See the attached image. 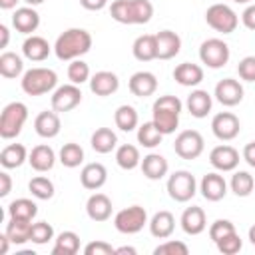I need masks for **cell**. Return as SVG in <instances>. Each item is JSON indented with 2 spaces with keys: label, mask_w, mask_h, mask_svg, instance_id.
<instances>
[{
  "label": "cell",
  "mask_w": 255,
  "mask_h": 255,
  "mask_svg": "<svg viewBox=\"0 0 255 255\" xmlns=\"http://www.w3.org/2000/svg\"><path fill=\"white\" fill-rule=\"evenodd\" d=\"M215 245H217V251H219V253H223V255H235V253H239V251H241L243 241H241L239 233H237V231H233V233L225 235L223 239H219Z\"/></svg>",
  "instance_id": "45"
},
{
  "label": "cell",
  "mask_w": 255,
  "mask_h": 255,
  "mask_svg": "<svg viewBox=\"0 0 255 255\" xmlns=\"http://www.w3.org/2000/svg\"><path fill=\"white\" fill-rule=\"evenodd\" d=\"M211 106H213V100H211V94H209L207 90H193V92L187 96V100H185L187 112H189L193 118H197V120L205 118V116L211 112Z\"/></svg>",
  "instance_id": "27"
},
{
  "label": "cell",
  "mask_w": 255,
  "mask_h": 255,
  "mask_svg": "<svg viewBox=\"0 0 255 255\" xmlns=\"http://www.w3.org/2000/svg\"><path fill=\"white\" fill-rule=\"evenodd\" d=\"M12 191V177L8 171H0V197H6Z\"/></svg>",
  "instance_id": "51"
},
{
  "label": "cell",
  "mask_w": 255,
  "mask_h": 255,
  "mask_svg": "<svg viewBox=\"0 0 255 255\" xmlns=\"http://www.w3.org/2000/svg\"><path fill=\"white\" fill-rule=\"evenodd\" d=\"M147 225H149V233H151L155 239H167V237H171V233H173V229H175V217H173L171 211L161 209V211H157V213L149 219Z\"/></svg>",
  "instance_id": "30"
},
{
  "label": "cell",
  "mask_w": 255,
  "mask_h": 255,
  "mask_svg": "<svg viewBox=\"0 0 255 255\" xmlns=\"http://www.w3.org/2000/svg\"><path fill=\"white\" fill-rule=\"evenodd\" d=\"M114 122H116V128H120L122 131H133L137 128V124H139V116H137L133 106L124 104V106H120L116 110Z\"/></svg>",
  "instance_id": "38"
},
{
  "label": "cell",
  "mask_w": 255,
  "mask_h": 255,
  "mask_svg": "<svg viewBox=\"0 0 255 255\" xmlns=\"http://www.w3.org/2000/svg\"><path fill=\"white\" fill-rule=\"evenodd\" d=\"M82 102V90L80 86L76 84H64V86H58L54 92H52V98H50V104H52V110L62 114V112H72L76 106H80Z\"/></svg>",
  "instance_id": "11"
},
{
  "label": "cell",
  "mask_w": 255,
  "mask_h": 255,
  "mask_svg": "<svg viewBox=\"0 0 255 255\" xmlns=\"http://www.w3.org/2000/svg\"><path fill=\"white\" fill-rule=\"evenodd\" d=\"M155 40H157V60H171L181 50V38L173 30L157 32Z\"/></svg>",
  "instance_id": "23"
},
{
  "label": "cell",
  "mask_w": 255,
  "mask_h": 255,
  "mask_svg": "<svg viewBox=\"0 0 255 255\" xmlns=\"http://www.w3.org/2000/svg\"><path fill=\"white\" fill-rule=\"evenodd\" d=\"M12 26L20 34H32L40 26V14L34 10V6L16 8V12L12 14Z\"/></svg>",
  "instance_id": "21"
},
{
  "label": "cell",
  "mask_w": 255,
  "mask_h": 255,
  "mask_svg": "<svg viewBox=\"0 0 255 255\" xmlns=\"http://www.w3.org/2000/svg\"><path fill=\"white\" fill-rule=\"evenodd\" d=\"M229 58H231L229 46L221 38H207L199 46V60L211 70L223 68L229 62Z\"/></svg>",
  "instance_id": "9"
},
{
  "label": "cell",
  "mask_w": 255,
  "mask_h": 255,
  "mask_svg": "<svg viewBox=\"0 0 255 255\" xmlns=\"http://www.w3.org/2000/svg\"><path fill=\"white\" fill-rule=\"evenodd\" d=\"M179 223H181L183 233H187V235H199L207 227L205 211L201 207H197V205L185 207L183 213H181V217H179Z\"/></svg>",
  "instance_id": "18"
},
{
  "label": "cell",
  "mask_w": 255,
  "mask_h": 255,
  "mask_svg": "<svg viewBox=\"0 0 255 255\" xmlns=\"http://www.w3.org/2000/svg\"><path fill=\"white\" fill-rule=\"evenodd\" d=\"M92 149L98 153H110L118 147V135L112 128H98L90 137Z\"/></svg>",
  "instance_id": "31"
},
{
  "label": "cell",
  "mask_w": 255,
  "mask_h": 255,
  "mask_svg": "<svg viewBox=\"0 0 255 255\" xmlns=\"http://www.w3.org/2000/svg\"><path fill=\"white\" fill-rule=\"evenodd\" d=\"M241 22L247 30H255V4H249L243 14H241Z\"/></svg>",
  "instance_id": "50"
},
{
  "label": "cell",
  "mask_w": 255,
  "mask_h": 255,
  "mask_svg": "<svg viewBox=\"0 0 255 255\" xmlns=\"http://www.w3.org/2000/svg\"><path fill=\"white\" fill-rule=\"evenodd\" d=\"M213 96L215 100L225 106V108H233L237 104H241L243 100V86L239 84V80H233V78H223L215 84V90H213Z\"/></svg>",
  "instance_id": "13"
},
{
  "label": "cell",
  "mask_w": 255,
  "mask_h": 255,
  "mask_svg": "<svg viewBox=\"0 0 255 255\" xmlns=\"http://www.w3.org/2000/svg\"><path fill=\"white\" fill-rule=\"evenodd\" d=\"M110 16L120 24H147L153 16V4L149 0H114Z\"/></svg>",
  "instance_id": "3"
},
{
  "label": "cell",
  "mask_w": 255,
  "mask_h": 255,
  "mask_svg": "<svg viewBox=\"0 0 255 255\" xmlns=\"http://www.w3.org/2000/svg\"><path fill=\"white\" fill-rule=\"evenodd\" d=\"M116 163L126 169V171H131L135 169L139 163H141V155H139V149L131 143H122L116 147Z\"/></svg>",
  "instance_id": "35"
},
{
  "label": "cell",
  "mask_w": 255,
  "mask_h": 255,
  "mask_svg": "<svg viewBox=\"0 0 255 255\" xmlns=\"http://www.w3.org/2000/svg\"><path fill=\"white\" fill-rule=\"evenodd\" d=\"M24 2H26L28 6H38V4H42L44 0H24Z\"/></svg>",
  "instance_id": "59"
},
{
  "label": "cell",
  "mask_w": 255,
  "mask_h": 255,
  "mask_svg": "<svg viewBox=\"0 0 255 255\" xmlns=\"http://www.w3.org/2000/svg\"><path fill=\"white\" fill-rule=\"evenodd\" d=\"M167 193L173 201L177 203H185L189 201L195 193H197V181L193 177V173L185 171V169H177L167 177Z\"/></svg>",
  "instance_id": "8"
},
{
  "label": "cell",
  "mask_w": 255,
  "mask_h": 255,
  "mask_svg": "<svg viewBox=\"0 0 255 255\" xmlns=\"http://www.w3.org/2000/svg\"><path fill=\"white\" fill-rule=\"evenodd\" d=\"M28 163L38 173L50 171L54 167V163H56V153L48 143H40V145L32 147V151L28 153Z\"/></svg>",
  "instance_id": "25"
},
{
  "label": "cell",
  "mask_w": 255,
  "mask_h": 255,
  "mask_svg": "<svg viewBox=\"0 0 255 255\" xmlns=\"http://www.w3.org/2000/svg\"><path fill=\"white\" fill-rule=\"evenodd\" d=\"M90 66L82 60V58H78V60H72L70 64H68V80L72 82V84H76V86H82L84 82H90Z\"/></svg>",
  "instance_id": "43"
},
{
  "label": "cell",
  "mask_w": 255,
  "mask_h": 255,
  "mask_svg": "<svg viewBox=\"0 0 255 255\" xmlns=\"http://www.w3.org/2000/svg\"><path fill=\"white\" fill-rule=\"evenodd\" d=\"M209 163L217 171H235L239 165V151L233 145H215L209 151Z\"/></svg>",
  "instance_id": "14"
},
{
  "label": "cell",
  "mask_w": 255,
  "mask_h": 255,
  "mask_svg": "<svg viewBox=\"0 0 255 255\" xmlns=\"http://www.w3.org/2000/svg\"><path fill=\"white\" fill-rule=\"evenodd\" d=\"M50 52H52V46L48 44V40L42 36H36V34L28 36L22 44V54L30 62H42L50 56Z\"/></svg>",
  "instance_id": "26"
},
{
  "label": "cell",
  "mask_w": 255,
  "mask_h": 255,
  "mask_svg": "<svg viewBox=\"0 0 255 255\" xmlns=\"http://www.w3.org/2000/svg\"><path fill=\"white\" fill-rule=\"evenodd\" d=\"M205 22L215 32L231 34V32H235V28L239 24V18H237V14H235V10L231 6L217 2V4H211L205 10Z\"/></svg>",
  "instance_id": "7"
},
{
  "label": "cell",
  "mask_w": 255,
  "mask_h": 255,
  "mask_svg": "<svg viewBox=\"0 0 255 255\" xmlns=\"http://www.w3.org/2000/svg\"><path fill=\"white\" fill-rule=\"evenodd\" d=\"M80 4H82V8H86L90 12H98L108 6V0H80Z\"/></svg>",
  "instance_id": "52"
},
{
  "label": "cell",
  "mask_w": 255,
  "mask_h": 255,
  "mask_svg": "<svg viewBox=\"0 0 255 255\" xmlns=\"http://www.w3.org/2000/svg\"><path fill=\"white\" fill-rule=\"evenodd\" d=\"M58 159H60V163H62L64 167L74 169V167H78V165L84 161V149H82L80 143L68 141V143L62 145V149H60V153H58Z\"/></svg>",
  "instance_id": "40"
},
{
  "label": "cell",
  "mask_w": 255,
  "mask_h": 255,
  "mask_svg": "<svg viewBox=\"0 0 255 255\" xmlns=\"http://www.w3.org/2000/svg\"><path fill=\"white\" fill-rule=\"evenodd\" d=\"M211 131L221 141H231L241 131V122L233 112H219L211 120Z\"/></svg>",
  "instance_id": "12"
},
{
  "label": "cell",
  "mask_w": 255,
  "mask_h": 255,
  "mask_svg": "<svg viewBox=\"0 0 255 255\" xmlns=\"http://www.w3.org/2000/svg\"><path fill=\"white\" fill-rule=\"evenodd\" d=\"M199 191L207 201H221L227 195V181L219 171H211L205 173L201 183H199Z\"/></svg>",
  "instance_id": "15"
},
{
  "label": "cell",
  "mask_w": 255,
  "mask_h": 255,
  "mask_svg": "<svg viewBox=\"0 0 255 255\" xmlns=\"http://www.w3.org/2000/svg\"><path fill=\"white\" fill-rule=\"evenodd\" d=\"M181 110H183V104L177 96H171V94L159 96L151 106V122L157 126V129L163 135H169L179 126Z\"/></svg>",
  "instance_id": "2"
},
{
  "label": "cell",
  "mask_w": 255,
  "mask_h": 255,
  "mask_svg": "<svg viewBox=\"0 0 255 255\" xmlns=\"http://www.w3.org/2000/svg\"><path fill=\"white\" fill-rule=\"evenodd\" d=\"M155 255H187L189 253V247L183 243V241H175V239H167L163 243H159L155 249H153Z\"/></svg>",
  "instance_id": "46"
},
{
  "label": "cell",
  "mask_w": 255,
  "mask_h": 255,
  "mask_svg": "<svg viewBox=\"0 0 255 255\" xmlns=\"http://www.w3.org/2000/svg\"><path fill=\"white\" fill-rule=\"evenodd\" d=\"M229 187L231 191L237 195V197H247L251 195V191L255 189V179L249 171H235L231 175V181H229Z\"/></svg>",
  "instance_id": "41"
},
{
  "label": "cell",
  "mask_w": 255,
  "mask_h": 255,
  "mask_svg": "<svg viewBox=\"0 0 255 255\" xmlns=\"http://www.w3.org/2000/svg\"><path fill=\"white\" fill-rule=\"evenodd\" d=\"M237 74L243 82H255V56H245L237 64Z\"/></svg>",
  "instance_id": "48"
},
{
  "label": "cell",
  "mask_w": 255,
  "mask_h": 255,
  "mask_svg": "<svg viewBox=\"0 0 255 255\" xmlns=\"http://www.w3.org/2000/svg\"><path fill=\"white\" fill-rule=\"evenodd\" d=\"M60 128H62V124H60V116H58V112H54V110H46V112H40L38 116H36V120H34V131L40 135V137H44V139H52V137H56L58 133H60Z\"/></svg>",
  "instance_id": "22"
},
{
  "label": "cell",
  "mask_w": 255,
  "mask_h": 255,
  "mask_svg": "<svg viewBox=\"0 0 255 255\" xmlns=\"http://www.w3.org/2000/svg\"><path fill=\"white\" fill-rule=\"evenodd\" d=\"M163 139V133L157 129V126L153 122H145L141 126H137V143L147 147V149H153L161 143Z\"/></svg>",
  "instance_id": "39"
},
{
  "label": "cell",
  "mask_w": 255,
  "mask_h": 255,
  "mask_svg": "<svg viewBox=\"0 0 255 255\" xmlns=\"http://www.w3.org/2000/svg\"><path fill=\"white\" fill-rule=\"evenodd\" d=\"M108 181V169L104 163L100 161H92V163H86L80 171V183L84 189H90V191H98L100 187H104Z\"/></svg>",
  "instance_id": "16"
},
{
  "label": "cell",
  "mask_w": 255,
  "mask_h": 255,
  "mask_svg": "<svg viewBox=\"0 0 255 255\" xmlns=\"http://www.w3.org/2000/svg\"><path fill=\"white\" fill-rule=\"evenodd\" d=\"M147 223V211L141 205H129L114 215V227L124 235H135Z\"/></svg>",
  "instance_id": "6"
},
{
  "label": "cell",
  "mask_w": 255,
  "mask_h": 255,
  "mask_svg": "<svg viewBox=\"0 0 255 255\" xmlns=\"http://www.w3.org/2000/svg\"><path fill=\"white\" fill-rule=\"evenodd\" d=\"M10 42V30L6 24H0V48H6Z\"/></svg>",
  "instance_id": "54"
},
{
  "label": "cell",
  "mask_w": 255,
  "mask_h": 255,
  "mask_svg": "<svg viewBox=\"0 0 255 255\" xmlns=\"http://www.w3.org/2000/svg\"><path fill=\"white\" fill-rule=\"evenodd\" d=\"M124 253H128V255H135L137 251H135L133 247H129V245H124V247H116V255H124Z\"/></svg>",
  "instance_id": "56"
},
{
  "label": "cell",
  "mask_w": 255,
  "mask_h": 255,
  "mask_svg": "<svg viewBox=\"0 0 255 255\" xmlns=\"http://www.w3.org/2000/svg\"><path fill=\"white\" fill-rule=\"evenodd\" d=\"M233 2H237V4H249L251 0H233Z\"/></svg>",
  "instance_id": "60"
},
{
  "label": "cell",
  "mask_w": 255,
  "mask_h": 255,
  "mask_svg": "<svg viewBox=\"0 0 255 255\" xmlns=\"http://www.w3.org/2000/svg\"><path fill=\"white\" fill-rule=\"evenodd\" d=\"M249 241H251V245H255V225L249 227Z\"/></svg>",
  "instance_id": "58"
},
{
  "label": "cell",
  "mask_w": 255,
  "mask_h": 255,
  "mask_svg": "<svg viewBox=\"0 0 255 255\" xmlns=\"http://www.w3.org/2000/svg\"><path fill=\"white\" fill-rule=\"evenodd\" d=\"M20 86H22V92L28 96H44V94H50L56 90L58 74L52 68L36 66V68H30L22 74Z\"/></svg>",
  "instance_id": "4"
},
{
  "label": "cell",
  "mask_w": 255,
  "mask_h": 255,
  "mask_svg": "<svg viewBox=\"0 0 255 255\" xmlns=\"http://www.w3.org/2000/svg\"><path fill=\"white\" fill-rule=\"evenodd\" d=\"M118 88H120V78L110 70H100L90 78V90L100 98L116 94Z\"/></svg>",
  "instance_id": "17"
},
{
  "label": "cell",
  "mask_w": 255,
  "mask_h": 255,
  "mask_svg": "<svg viewBox=\"0 0 255 255\" xmlns=\"http://www.w3.org/2000/svg\"><path fill=\"white\" fill-rule=\"evenodd\" d=\"M235 231V225L229 221V219H215L211 225H209V239L213 243H217L219 239H223L225 235L233 233Z\"/></svg>",
  "instance_id": "47"
},
{
  "label": "cell",
  "mask_w": 255,
  "mask_h": 255,
  "mask_svg": "<svg viewBox=\"0 0 255 255\" xmlns=\"http://www.w3.org/2000/svg\"><path fill=\"white\" fill-rule=\"evenodd\" d=\"M30 231H32V221L26 219H8L6 223V235L10 237V241L14 245H24L26 241H30Z\"/></svg>",
  "instance_id": "36"
},
{
  "label": "cell",
  "mask_w": 255,
  "mask_h": 255,
  "mask_svg": "<svg viewBox=\"0 0 255 255\" xmlns=\"http://www.w3.org/2000/svg\"><path fill=\"white\" fill-rule=\"evenodd\" d=\"M173 149L181 159H197L203 149H205V141L203 135L197 129H183L177 133L175 141H173Z\"/></svg>",
  "instance_id": "10"
},
{
  "label": "cell",
  "mask_w": 255,
  "mask_h": 255,
  "mask_svg": "<svg viewBox=\"0 0 255 255\" xmlns=\"http://www.w3.org/2000/svg\"><path fill=\"white\" fill-rule=\"evenodd\" d=\"M24 74V62L14 52H2L0 54V76L6 80L20 78Z\"/></svg>",
  "instance_id": "34"
},
{
  "label": "cell",
  "mask_w": 255,
  "mask_h": 255,
  "mask_svg": "<svg viewBox=\"0 0 255 255\" xmlns=\"http://www.w3.org/2000/svg\"><path fill=\"white\" fill-rule=\"evenodd\" d=\"M10 243H12V241H10V237H8L6 233H2V235H0V253H2V255H4V253H8Z\"/></svg>",
  "instance_id": "55"
},
{
  "label": "cell",
  "mask_w": 255,
  "mask_h": 255,
  "mask_svg": "<svg viewBox=\"0 0 255 255\" xmlns=\"http://www.w3.org/2000/svg\"><path fill=\"white\" fill-rule=\"evenodd\" d=\"M36 215H38V205H36L32 199H28V197L14 199V201H10V205H8V217H12V219H26V221H32Z\"/></svg>",
  "instance_id": "37"
},
{
  "label": "cell",
  "mask_w": 255,
  "mask_h": 255,
  "mask_svg": "<svg viewBox=\"0 0 255 255\" xmlns=\"http://www.w3.org/2000/svg\"><path fill=\"white\" fill-rule=\"evenodd\" d=\"M92 48V34L84 28H68L64 30L54 44V54L62 62H72L88 54Z\"/></svg>",
  "instance_id": "1"
},
{
  "label": "cell",
  "mask_w": 255,
  "mask_h": 255,
  "mask_svg": "<svg viewBox=\"0 0 255 255\" xmlns=\"http://www.w3.org/2000/svg\"><path fill=\"white\" fill-rule=\"evenodd\" d=\"M241 157H243L251 167H255V141H249V143L243 147Z\"/></svg>",
  "instance_id": "53"
},
{
  "label": "cell",
  "mask_w": 255,
  "mask_h": 255,
  "mask_svg": "<svg viewBox=\"0 0 255 255\" xmlns=\"http://www.w3.org/2000/svg\"><path fill=\"white\" fill-rule=\"evenodd\" d=\"M84 255H116V247L106 241H90L84 247Z\"/></svg>",
  "instance_id": "49"
},
{
  "label": "cell",
  "mask_w": 255,
  "mask_h": 255,
  "mask_svg": "<svg viewBox=\"0 0 255 255\" xmlns=\"http://www.w3.org/2000/svg\"><path fill=\"white\" fill-rule=\"evenodd\" d=\"M139 167H141L143 175H145L147 179H151V181H157V179L165 177L167 171H169V163H167V159H165L161 153H147V155L141 159Z\"/></svg>",
  "instance_id": "29"
},
{
  "label": "cell",
  "mask_w": 255,
  "mask_h": 255,
  "mask_svg": "<svg viewBox=\"0 0 255 255\" xmlns=\"http://www.w3.org/2000/svg\"><path fill=\"white\" fill-rule=\"evenodd\" d=\"M173 80L185 88L199 86L203 82V68L199 64H193V62H181L173 70Z\"/></svg>",
  "instance_id": "24"
},
{
  "label": "cell",
  "mask_w": 255,
  "mask_h": 255,
  "mask_svg": "<svg viewBox=\"0 0 255 255\" xmlns=\"http://www.w3.org/2000/svg\"><path fill=\"white\" fill-rule=\"evenodd\" d=\"M18 2L20 0H0V8L2 10H12V8H16Z\"/></svg>",
  "instance_id": "57"
},
{
  "label": "cell",
  "mask_w": 255,
  "mask_h": 255,
  "mask_svg": "<svg viewBox=\"0 0 255 255\" xmlns=\"http://www.w3.org/2000/svg\"><path fill=\"white\" fill-rule=\"evenodd\" d=\"M28 120V108L22 102H10L4 106L0 114V137L14 139L20 135L24 124Z\"/></svg>",
  "instance_id": "5"
},
{
  "label": "cell",
  "mask_w": 255,
  "mask_h": 255,
  "mask_svg": "<svg viewBox=\"0 0 255 255\" xmlns=\"http://www.w3.org/2000/svg\"><path fill=\"white\" fill-rule=\"evenodd\" d=\"M54 239V227L48 221H36L32 223V231H30V241L36 245H46Z\"/></svg>",
  "instance_id": "44"
},
{
  "label": "cell",
  "mask_w": 255,
  "mask_h": 255,
  "mask_svg": "<svg viewBox=\"0 0 255 255\" xmlns=\"http://www.w3.org/2000/svg\"><path fill=\"white\" fill-rule=\"evenodd\" d=\"M131 54L139 62H151L157 58V40L155 34H141L131 44Z\"/></svg>",
  "instance_id": "28"
},
{
  "label": "cell",
  "mask_w": 255,
  "mask_h": 255,
  "mask_svg": "<svg viewBox=\"0 0 255 255\" xmlns=\"http://www.w3.org/2000/svg\"><path fill=\"white\" fill-rule=\"evenodd\" d=\"M112 199L106 193H92L86 201V213L92 221H108L112 217Z\"/></svg>",
  "instance_id": "20"
},
{
  "label": "cell",
  "mask_w": 255,
  "mask_h": 255,
  "mask_svg": "<svg viewBox=\"0 0 255 255\" xmlns=\"http://www.w3.org/2000/svg\"><path fill=\"white\" fill-rule=\"evenodd\" d=\"M128 88H129V92L135 98H147V96L155 94V90H157V78L151 72L141 70V72L131 74V78L128 82Z\"/></svg>",
  "instance_id": "19"
},
{
  "label": "cell",
  "mask_w": 255,
  "mask_h": 255,
  "mask_svg": "<svg viewBox=\"0 0 255 255\" xmlns=\"http://www.w3.org/2000/svg\"><path fill=\"white\" fill-rule=\"evenodd\" d=\"M24 161H28V149L22 143H8L0 151V165L4 169H16Z\"/></svg>",
  "instance_id": "32"
},
{
  "label": "cell",
  "mask_w": 255,
  "mask_h": 255,
  "mask_svg": "<svg viewBox=\"0 0 255 255\" xmlns=\"http://www.w3.org/2000/svg\"><path fill=\"white\" fill-rule=\"evenodd\" d=\"M28 189H30V193H32L36 199H52V197H54V191H56L52 179H48L46 175H36V177H32L30 183H28Z\"/></svg>",
  "instance_id": "42"
},
{
  "label": "cell",
  "mask_w": 255,
  "mask_h": 255,
  "mask_svg": "<svg viewBox=\"0 0 255 255\" xmlns=\"http://www.w3.org/2000/svg\"><path fill=\"white\" fill-rule=\"evenodd\" d=\"M80 251V235L76 231H62L54 237V255H76Z\"/></svg>",
  "instance_id": "33"
}]
</instances>
